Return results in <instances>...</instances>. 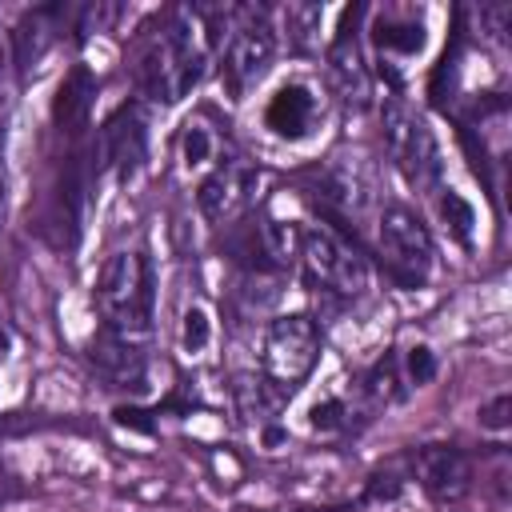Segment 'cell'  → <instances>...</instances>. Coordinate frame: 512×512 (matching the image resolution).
I'll list each match as a JSON object with an SVG mask.
<instances>
[{"instance_id": "7c38bea8", "label": "cell", "mask_w": 512, "mask_h": 512, "mask_svg": "<svg viewBox=\"0 0 512 512\" xmlns=\"http://www.w3.org/2000/svg\"><path fill=\"white\" fill-rule=\"evenodd\" d=\"M92 104H96V76H92L84 64H76V68L60 80V88H56V96H52V120H56V128L68 132V136H80V132L88 128Z\"/></svg>"}, {"instance_id": "f1b7e54d", "label": "cell", "mask_w": 512, "mask_h": 512, "mask_svg": "<svg viewBox=\"0 0 512 512\" xmlns=\"http://www.w3.org/2000/svg\"><path fill=\"white\" fill-rule=\"evenodd\" d=\"M4 352H8V336L0 332V356H4Z\"/></svg>"}, {"instance_id": "d4e9b609", "label": "cell", "mask_w": 512, "mask_h": 512, "mask_svg": "<svg viewBox=\"0 0 512 512\" xmlns=\"http://www.w3.org/2000/svg\"><path fill=\"white\" fill-rule=\"evenodd\" d=\"M400 496V480L392 476V472H376V476H368V488H364V500H396Z\"/></svg>"}, {"instance_id": "cb8c5ba5", "label": "cell", "mask_w": 512, "mask_h": 512, "mask_svg": "<svg viewBox=\"0 0 512 512\" xmlns=\"http://www.w3.org/2000/svg\"><path fill=\"white\" fill-rule=\"evenodd\" d=\"M508 424H512V396H508V392H500L496 400H488V404L480 408V428L504 432Z\"/></svg>"}, {"instance_id": "ac0fdd59", "label": "cell", "mask_w": 512, "mask_h": 512, "mask_svg": "<svg viewBox=\"0 0 512 512\" xmlns=\"http://www.w3.org/2000/svg\"><path fill=\"white\" fill-rule=\"evenodd\" d=\"M372 40L380 44V48H400V52H416L420 44H424V28H420V20H380L376 24V32H372Z\"/></svg>"}, {"instance_id": "3957f363", "label": "cell", "mask_w": 512, "mask_h": 512, "mask_svg": "<svg viewBox=\"0 0 512 512\" xmlns=\"http://www.w3.org/2000/svg\"><path fill=\"white\" fill-rule=\"evenodd\" d=\"M320 356V328L312 316H280L264 332V384L276 400L292 396Z\"/></svg>"}, {"instance_id": "7a4b0ae2", "label": "cell", "mask_w": 512, "mask_h": 512, "mask_svg": "<svg viewBox=\"0 0 512 512\" xmlns=\"http://www.w3.org/2000/svg\"><path fill=\"white\" fill-rule=\"evenodd\" d=\"M96 300L100 312L108 320L112 332L120 336H144L152 328V268L140 252H116L108 256V264L100 268V284H96Z\"/></svg>"}, {"instance_id": "2e32d148", "label": "cell", "mask_w": 512, "mask_h": 512, "mask_svg": "<svg viewBox=\"0 0 512 512\" xmlns=\"http://www.w3.org/2000/svg\"><path fill=\"white\" fill-rule=\"evenodd\" d=\"M48 16H52V8H36V12H28V16L12 28V48H16V64H20V68H32V64L44 56V48H48V40H52Z\"/></svg>"}, {"instance_id": "277c9868", "label": "cell", "mask_w": 512, "mask_h": 512, "mask_svg": "<svg viewBox=\"0 0 512 512\" xmlns=\"http://www.w3.org/2000/svg\"><path fill=\"white\" fill-rule=\"evenodd\" d=\"M384 140L388 152L396 160V168L416 184V188H436L440 184V148L428 132V124L404 104V100H388L384 104Z\"/></svg>"}, {"instance_id": "8992f818", "label": "cell", "mask_w": 512, "mask_h": 512, "mask_svg": "<svg viewBox=\"0 0 512 512\" xmlns=\"http://www.w3.org/2000/svg\"><path fill=\"white\" fill-rule=\"evenodd\" d=\"M380 252L400 284H420L432 272V236L408 208L380 212Z\"/></svg>"}, {"instance_id": "9c48e42d", "label": "cell", "mask_w": 512, "mask_h": 512, "mask_svg": "<svg viewBox=\"0 0 512 512\" xmlns=\"http://www.w3.org/2000/svg\"><path fill=\"white\" fill-rule=\"evenodd\" d=\"M272 32L268 24H248L232 36L228 52H224V80H228V92L240 96L248 84H256L268 64H272Z\"/></svg>"}, {"instance_id": "8fae6325", "label": "cell", "mask_w": 512, "mask_h": 512, "mask_svg": "<svg viewBox=\"0 0 512 512\" xmlns=\"http://www.w3.org/2000/svg\"><path fill=\"white\" fill-rule=\"evenodd\" d=\"M248 184H252V172H248L244 164H236V160H224L212 176L200 180V188H196V204H200V212H204L208 220L220 224V220H228V216L244 204Z\"/></svg>"}, {"instance_id": "4316f807", "label": "cell", "mask_w": 512, "mask_h": 512, "mask_svg": "<svg viewBox=\"0 0 512 512\" xmlns=\"http://www.w3.org/2000/svg\"><path fill=\"white\" fill-rule=\"evenodd\" d=\"M152 412H144V408H128V404H120L116 412H112V420L120 424V428H132V432H152V420H148Z\"/></svg>"}, {"instance_id": "30bf717a", "label": "cell", "mask_w": 512, "mask_h": 512, "mask_svg": "<svg viewBox=\"0 0 512 512\" xmlns=\"http://www.w3.org/2000/svg\"><path fill=\"white\" fill-rule=\"evenodd\" d=\"M356 16H360V8H344L340 32H336V40H332V48H328V72H332L336 88L344 92V100L364 104V96H368V72H364L356 36L348 32V28H356Z\"/></svg>"}, {"instance_id": "e0dca14e", "label": "cell", "mask_w": 512, "mask_h": 512, "mask_svg": "<svg viewBox=\"0 0 512 512\" xmlns=\"http://www.w3.org/2000/svg\"><path fill=\"white\" fill-rule=\"evenodd\" d=\"M260 248H264V256H272L276 264L292 260V256L300 252V232H296V224H284V220H276V216H264V224H260Z\"/></svg>"}, {"instance_id": "6da1fadb", "label": "cell", "mask_w": 512, "mask_h": 512, "mask_svg": "<svg viewBox=\"0 0 512 512\" xmlns=\"http://www.w3.org/2000/svg\"><path fill=\"white\" fill-rule=\"evenodd\" d=\"M212 24L204 20L200 8H188L180 12L168 32L160 36V44L144 56V88L164 100V104H176L180 96H188L200 76H204V64H208V44H212Z\"/></svg>"}, {"instance_id": "52a82bcc", "label": "cell", "mask_w": 512, "mask_h": 512, "mask_svg": "<svg viewBox=\"0 0 512 512\" xmlns=\"http://www.w3.org/2000/svg\"><path fill=\"white\" fill-rule=\"evenodd\" d=\"M412 468H416L420 488L436 504H456L472 488V464L452 444H424V448H416L412 452Z\"/></svg>"}, {"instance_id": "9a60e30c", "label": "cell", "mask_w": 512, "mask_h": 512, "mask_svg": "<svg viewBox=\"0 0 512 512\" xmlns=\"http://www.w3.org/2000/svg\"><path fill=\"white\" fill-rule=\"evenodd\" d=\"M312 116H316V100H312L308 88H296V84L292 88H280L272 96V104H268V128L280 132V136H288V140L304 136L308 124H312Z\"/></svg>"}, {"instance_id": "ffe728a7", "label": "cell", "mask_w": 512, "mask_h": 512, "mask_svg": "<svg viewBox=\"0 0 512 512\" xmlns=\"http://www.w3.org/2000/svg\"><path fill=\"white\" fill-rule=\"evenodd\" d=\"M208 336H212V328H208V312H204V308H188V312H184V324H180L184 352H200V348H208Z\"/></svg>"}, {"instance_id": "ba28073f", "label": "cell", "mask_w": 512, "mask_h": 512, "mask_svg": "<svg viewBox=\"0 0 512 512\" xmlns=\"http://www.w3.org/2000/svg\"><path fill=\"white\" fill-rule=\"evenodd\" d=\"M144 144H148V136H144V116H140V108H136V104H120V108L104 120V128H100L96 160H100V164H116L120 180H128V176L140 168V160H144Z\"/></svg>"}, {"instance_id": "603a6c76", "label": "cell", "mask_w": 512, "mask_h": 512, "mask_svg": "<svg viewBox=\"0 0 512 512\" xmlns=\"http://www.w3.org/2000/svg\"><path fill=\"white\" fill-rule=\"evenodd\" d=\"M396 364H392V356H384L372 372H368V392L376 396V400H396Z\"/></svg>"}, {"instance_id": "5b68a950", "label": "cell", "mask_w": 512, "mask_h": 512, "mask_svg": "<svg viewBox=\"0 0 512 512\" xmlns=\"http://www.w3.org/2000/svg\"><path fill=\"white\" fill-rule=\"evenodd\" d=\"M300 260H304V272L316 284H324L340 296H360L368 288V268H364L360 252L344 248L324 228H304L300 232Z\"/></svg>"}, {"instance_id": "d6986e66", "label": "cell", "mask_w": 512, "mask_h": 512, "mask_svg": "<svg viewBox=\"0 0 512 512\" xmlns=\"http://www.w3.org/2000/svg\"><path fill=\"white\" fill-rule=\"evenodd\" d=\"M436 208H440L444 224L452 228V236L468 244V240H472V224H476V212H472V204H468L460 192H452V188H440V196H436Z\"/></svg>"}, {"instance_id": "83f0119b", "label": "cell", "mask_w": 512, "mask_h": 512, "mask_svg": "<svg viewBox=\"0 0 512 512\" xmlns=\"http://www.w3.org/2000/svg\"><path fill=\"white\" fill-rule=\"evenodd\" d=\"M4 200H8V168H4V132H0V220H4Z\"/></svg>"}, {"instance_id": "7402d4cb", "label": "cell", "mask_w": 512, "mask_h": 512, "mask_svg": "<svg viewBox=\"0 0 512 512\" xmlns=\"http://www.w3.org/2000/svg\"><path fill=\"white\" fill-rule=\"evenodd\" d=\"M436 376V356L428 344H412L408 348V380L412 384H428Z\"/></svg>"}, {"instance_id": "f546056e", "label": "cell", "mask_w": 512, "mask_h": 512, "mask_svg": "<svg viewBox=\"0 0 512 512\" xmlns=\"http://www.w3.org/2000/svg\"><path fill=\"white\" fill-rule=\"evenodd\" d=\"M0 496H4V472H0Z\"/></svg>"}, {"instance_id": "5bb4252c", "label": "cell", "mask_w": 512, "mask_h": 512, "mask_svg": "<svg viewBox=\"0 0 512 512\" xmlns=\"http://www.w3.org/2000/svg\"><path fill=\"white\" fill-rule=\"evenodd\" d=\"M88 184H92V172L84 164V156H68L64 172H60V220L68 224V244L80 240V228H84V216H88Z\"/></svg>"}, {"instance_id": "484cf974", "label": "cell", "mask_w": 512, "mask_h": 512, "mask_svg": "<svg viewBox=\"0 0 512 512\" xmlns=\"http://www.w3.org/2000/svg\"><path fill=\"white\" fill-rule=\"evenodd\" d=\"M340 424H344V404H340V400H324V404L312 408V428L332 432V428H340Z\"/></svg>"}, {"instance_id": "44dd1931", "label": "cell", "mask_w": 512, "mask_h": 512, "mask_svg": "<svg viewBox=\"0 0 512 512\" xmlns=\"http://www.w3.org/2000/svg\"><path fill=\"white\" fill-rule=\"evenodd\" d=\"M208 156H212V136H208V128L188 124V132H184V164L196 168V164H204Z\"/></svg>"}, {"instance_id": "4fadbf2b", "label": "cell", "mask_w": 512, "mask_h": 512, "mask_svg": "<svg viewBox=\"0 0 512 512\" xmlns=\"http://www.w3.org/2000/svg\"><path fill=\"white\" fill-rule=\"evenodd\" d=\"M88 360H92L112 384H120V388H144V356L132 348L128 336L104 328V332L92 340Z\"/></svg>"}, {"instance_id": "4dcf8cb0", "label": "cell", "mask_w": 512, "mask_h": 512, "mask_svg": "<svg viewBox=\"0 0 512 512\" xmlns=\"http://www.w3.org/2000/svg\"><path fill=\"white\" fill-rule=\"evenodd\" d=\"M300 512H316V508H300Z\"/></svg>"}]
</instances>
